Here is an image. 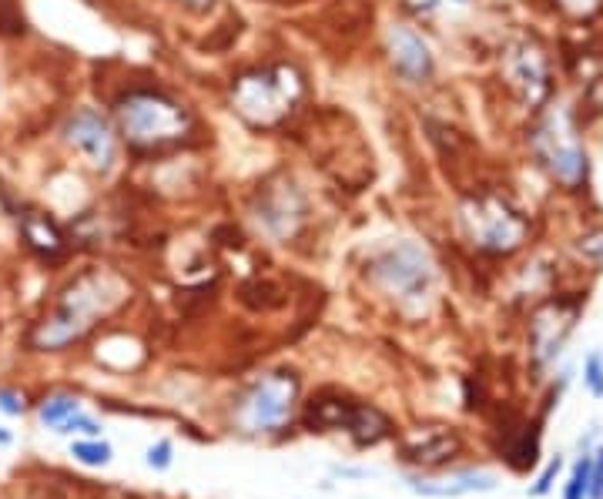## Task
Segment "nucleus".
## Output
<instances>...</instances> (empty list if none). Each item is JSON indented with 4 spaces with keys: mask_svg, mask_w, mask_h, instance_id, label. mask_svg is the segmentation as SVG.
Segmentation results:
<instances>
[{
    "mask_svg": "<svg viewBox=\"0 0 603 499\" xmlns=\"http://www.w3.org/2000/svg\"><path fill=\"white\" fill-rule=\"evenodd\" d=\"M125 282L112 271L91 268L58 295L54 309L37 322L31 343L44 352L68 349L71 343H81L88 332L104 318L107 312H115L125 302Z\"/></svg>",
    "mask_w": 603,
    "mask_h": 499,
    "instance_id": "nucleus-1",
    "label": "nucleus"
},
{
    "mask_svg": "<svg viewBox=\"0 0 603 499\" xmlns=\"http://www.w3.org/2000/svg\"><path fill=\"white\" fill-rule=\"evenodd\" d=\"M533 158L540 169L550 175L560 188L580 192L590 182V154L580 141L577 121L570 115V107L550 104L540 115L533 138H530Z\"/></svg>",
    "mask_w": 603,
    "mask_h": 499,
    "instance_id": "nucleus-2",
    "label": "nucleus"
},
{
    "mask_svg": "<svg viewBox=\"0 0 603 499\" xmlns=\"http://www.w3.org/2000/svg\"><path fill=\"white\" fill-rule=\"evenodd\" d=\"M466 239L489 255H513L530 239V221L500 195H473L460 208Z\"/></svg>",
    "mask_w": 603,
    "mask_h": 499,
    "instance_id": "nucleus-3",
    "label": "nucleus"
},
{
    "mask_svg": "<svg viewBox=\"0 0 603 499\" xmlns=\"http://www.w3.org/2000/svg\"><path fill=\"white\" fill-rule=\"evenodd\" d=\"M372 282L403 305H422L436 286V265L416 242H399L369 265Z\"/></svg>",
    "mask_w": 603,
    "mask_h": 499,
    "instance_id": "nucleus-4",
    "label": "nucleus"
},
{
    "mask_svg": "<svg viewBox=\"0 0 603 499\" xmlns=\"http://www.w3.org/2000/svg\"><path fill=\"white\" fill-rule=\"evenodd\" d=\"M118 125L135 144H161L188 131V115L178 101L158 91H135L118 104Z\"/></svg>",
    "mask_w": 603,
    "mask_h": 499,
    "instance_id": "nucleus-5",
    "label": "nucleus"
},
{
    "mask_svg": "<svg viewBox=\"0 0 603 499\" xmlns=\"http://www.w3.org/2000/svg\"><path fill=\"white\" fill-rule=\"evenodd\" d=\"M295 399L299 379L292 372H268L242 393L235 419L245 432H276L292 419Z\"/></svg>",
    "mask_w": 603,
    "mask_h": 499,
    "instance_id": "nucleus-6",
    "label": "nucleus"
},
{
    "mask_svg": "<svg viewBox=\"0 0 603 499\" xmlns=\"http://www.w3.org/2000/svg\"><path fill=\"white\" fill-rule=\"evenodd\" d=\"M65 138L94 172H101V175L115 172L118 138H115L112 125H107V118L101 115V111H94V107L74 111V115L68 118V125H65Z\"/></svg>",
    "mask_w": 603,
    "mask_h": 499,
    "instance_id": "nucleus-7",
    "label": "nucleus"
},
{
    "mask_svg": "<svg viewBox=\"0 0 603 499\" xmlns=\"http://www.w3.org/2000/svg\"><path fill=\"white\" fill-rule=\"evenodd\" d=\"M577 315H580V302H564V299L536 309L530 322V349L540 365H550L564 352L570 332L577 325Z\"/></svg>",
    "mask_w": 603,
    "mask_h": 499,
    "instance_id": "nucleus-8",
    "label": "nucleus"
},
{
    "mask_svg": "<svg viewBox=\"0 0 603 499\" xmlns=\"http://www.w3.org/2000/svg\"><path fill=\"white\" fill-rule=\"evenodd\" d=\"M510 84L520 91V97L540 111V104L554 94V84H550V65H546L543 50L533 47V44H520L510 50Z\"/></svg>",
    "mask_w": 603,
    "mask_h": 499,
    "instance_id": "nucleus-9",
    "label": "nucleus"
},
{
    "mask_svg": "<svg viewBox=\"0 0 603 499\" xmlns=\"http://www.w3.org/2000/svg\"><path fill=\"white\" fill-rule=\"evenodd\" d=\"M386 47H390V58H393L396 71L406 81H429L432 78L436 58H432V47L426 44V37L419 31H413L409 24H390Z\"/></svg>",
    "mask_w": 603,
    "mask_h": 499,
    "instance_id": "nucleus-10",
    "label": "nucleus"
},
{
    "mask_svg": "<svg viewBox=\"0 0 603 499\" xmlns=\"http://www.w3.org/2000/svg\"><path fill=\"white\" fill-rule=\"evenodd\" d=\"M460 453V436L443 426L413 429L403 439V460L416 466H443Z\"/></svg>",
    "mask_w": 603,
    "mask_h": 499,
    "instance_id": "nucleus-11",
    "label": "nucleus"
},
{
    "mask_svg": "<svg viewBox=\"0 0 603 499\" xmlns=\"http://www.w3.org/2000/svg\"><path fill=\"white\" fill-rule=\"evenodd\" d=\"M500 483L492 473L483 469H463L440 479H413V492L436 496V499H453V496H473V492H492Z\"/></svg>",
    "mask_w": 603,
    "mask_h": 499,
    "instance_id": "nucleus-12",
    "label": "nucleus"
},
{
    "mask_svg": "<svg viewBox=\"0 0 603 499\" xmlns=\"http://www.w3.org/2000/svg\"><path fill=\"white\" fill-rule=\"evenodd\" d=\"M282 97H286V91L268 74L245 78L235 91V101L242 104V111H248V115H262V118H268V111H276Z\"/></svg>",
    "mask_w": 603,
    "mask_h": 499,
    "instance_id": "nucleus-13",
    "label": "nucleus"
},
{
    "mask_svg": "<svg viewBox=\"0 0 603 499\" xmlns=\"http://www.w3.org/2000/svg\"><path fill=\"white\" fill-rule=\"evenodd\" d=\"M81 413V403L74 399V396H50V399H44L40 403V422H47V426H54V429H61L71 416H78Z\"/></svg>",
    "mask_w": 603,
    "mask_h": 499,
    "instance_id": "nucleus-14",
    "label": "nucleus"
},
{
    "mask_svg": "<svg viewBox=\"0 0 603 499\" xmlns=\"http://www.w3.org/2000/svg\"><path fill=\"white\" fill-rule=\"evenodd\" d=\"M590 463H593V456L577 460V466H573V473H570V483H567L564 499H587V492H590Z\"/></svg>",
    "mask_w": 603,
    "mask_h": 499,
    "instance_id": "nucleus-15",
    "label": "nucleus"
},
{
    "mask_svg": "<svg viewBox=\"0 0 603 499\" xmlns=\"http://www.w3.org/2000/svg\"><path fill=\"white\" fill-rule=\"evenodd\" d=\"M71 453L88 466H104L107 460H112V446H107V442H74Z\"/></svg>",
    "mask_w": 603,
    "mask_h": 499,
    "instance_id": "nucleus-16",
    "label": "nucleus"
},
{
    "mask_svg": "<svg viewBox=\"0 0 603 499\" xmlns=\"http://www.w3.org/2000/svg\"><path fill=\"white\" fill-rule=\"evenodd\" d=\"M583 385L590 390V396H603V352H590L583 362Z\"/></svg>",
    "mask_w": 603,
    "mask_h": 499,
    "instance_id": "nucleus-17",
    "label": "nucleus"
},
{
    "mask_svg": "<svg viewBox=\"0 0 603 499\" xmlns=\"http://www.w3.org/2000/svg\"><path fill=\"white\" fill-rule=\"evenodd\" d=\"M169 463H172V442L161 439L158 446L148 450V466H151V469H169Z\"/></svg>",
    "mask_w": 603,
    "mask_h": 499,
    "instance_id": "nucleus-18",
    "label": "nucleus"
},
{
    "mask_svg": "<svg viewBox=\"0 0 603 499\" xmlns=\"http://www.w3.org/2000/svg\"><path fill=\"white\" fill-rule=\"evenodd\" d=\"M587 499H603V450L590 463V492Z\"/></svg>",
    "mask_w": 603,
    "mask_h": 499,
    "instance_id": "nucleus-19",
    "label": "nucleus"
},
{
    "mask_svg": "<svg viewBox=\"0 0 603 499\" xmlns=\"http://www.w3.org/2000/svg\"><path fill=\"white\" fill-rule=\"evenodd\" d=\"M97 429H101V426H97L94 419L81 416V413H78V416H71V419L61 426V432H88V436H97Z\"/></svg>",
    "mask_w": 603,
    "mask_h": 499,
    "instance_id": "nucleus-20",
    "label": "nucleus"
},
{
    "mask_svg": "<svg viewBox=\"0 0 603 499\" xmlns=\"http://www.w3.org/2000/svg\"><path fill=\"white\" fill-rule=\"evenodd\" d=\"M557 473H560V460H554L550 466L543 469V476H540V483L533 486V496H546L554 489V479H557Z\"/></svg>",
    "mask_w": 603,
    "mask_h": 499,
    "instance_id": "nucleus-21",
    "label": "nucleus"
},
{
    "mask_svg": "<svg viewBox=\"0 0 603 499\" xmlns=\"http://www.w3.org/2000/svg\"><path fill=\"white\" fill-rule=\"evenodd\" d=\"M0 409H4V413H11V416H18V413H24V399H21L18 393H8V390H0Z\"/></svg>",
    "mask_w": 603,
    "mask_h": 499,
    "instance_id": "nucleus-22",
    "label": "nucleus"
},
{
    "mask_svg": "<svg viewBox=\"0 0 603 499\" xmlns=\"http://www.w3.org/2000/svg\"><path fill=\"white\" fill-rule=\"evenodd\" d=\"M182 4H185V8H192V11H205V8L211 4V0H182Z\"/></svg>",
    "mask_w": 603,
    "mask_h": 499,
    "instance_id": "nucleus-23",
    "label": "nucleus"
},
{
    "mask_svg": "<svg viewBox=\"0 0 603 499\" xmlns=\"http://www.w3.org/2000/svg\"><path fill=\"white\" fill-rule=\"evenodd\" d=\"M0 446H11V432L8 429H0Z\"/></svg>",
    "mask_w": 603,
    "mask_h": 499,
    "instance_id": "nucleus-24",
    "label": "nucleus"
}]
</instances>
